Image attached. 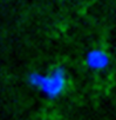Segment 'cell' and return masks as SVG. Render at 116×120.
Returning <instances> with one entry per match:
<instances>
[{"mask_svg":"<svg viewBox=\"0 0 116 120\" xmlns=\"http://www.w3.org/2000/svg\"><path fill=\"white\" fill-rule=\"evenodd\" d=\"M28 82L47 98L55 99L65 92L67 86V78L65 70L60 66H56L52 68L47 74L40 72L29 73Z\"/></svg>","mask_w":116,"mask_h":120,"instance_id":"1","label":"cell"},{"mask_svg":"<svg viewBox=\"0 0 116 120\" xmlns=\"http://www.w3.org/2000/svg\"><path fill=\"white\" fill-rule=\"evenodd\" d=\"M86 64L89 68L95 71L104 70L109 64V56L104 51L93 49L86 56Z\"/></svg>","mask_w":116,"mask_h":120,"instance_id":"2","label":"cell"}]
</instances>
